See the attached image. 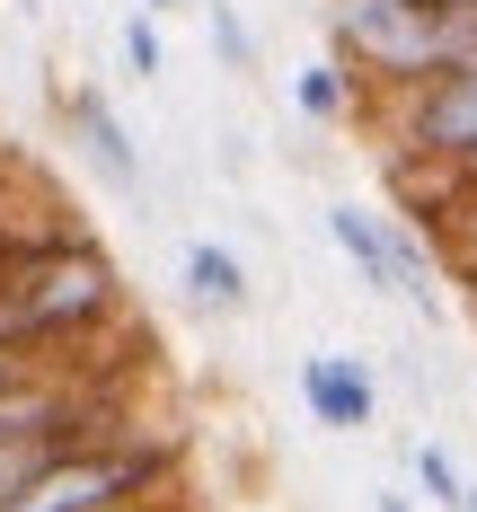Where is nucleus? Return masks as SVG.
I'll list each match as a JSON object with an SVG mask.
<instances>
[{
  "label": "nucleus",
  "mask_w": 477,
  "mask_h": 512,
  "mask_svg": "<svg viewBox=\"0 0 477 512\" xmlns=\"http://www.w3.org/2000/svg\"><path fill=\"white\" fill-rule=\"evenodd\" d=\"M71 142L89 151V168H98L106 186H142V151H133V133H124V115L106 106V89H71Z\"/></svg>",
  "instance_id": "0eeeda50"
},
{
  "label": "nucleus",
  "mask_w": 477,
  "mask_h": 512,
  "mask_svg": "<svg viewBox=\"0 0 477 512\" xmlns=\"http://www.w3.org/2000/svg\"><path fill=\"white\" fill-rule=\"evenodd\" d=\"M451 195H460V230H469V256H477V177H451Z\"/></svg>",
  "instance_id": "ddd939ff"
},
{
  "label": "nucleus",
  "mask_w": 477,
  "mask_h": 512,
  "mask_svg": "<svg viewBox=\"0 0 477 512\" xmlns=\"http://www.w3.org/2000/svg\"><path fill=\"white\" fill-rule=\"evenodd\" d=\"M327 36L354 80L416 89L477 53V0H327Z\"/></svg>",
  "instance_id": "f03ea898"
},
{
  "label": "nucleus",
  "mask_w": 477,
  "mask_h": 512,
  "mask_svg": "<svg viewBox=\"0 0 477 512\" xmlns=\"http://www.w3.org/2000/svg\"><path fill=\"white\" fill-rule=\"evenodd\" d=\"M0 301L18 318V336L45 354V345H71V336L106 327L124 309V283H115V256L98 239H71V230L9 239L0 230Z\"/></svg>",
  "instance_id": "f257e3e1"
},
{
  "label": "nucleus",
  "mask_w": 477,
  "mask_h": 512,
  "mask_svg": "<svg viewBox=\"0 0 477 512\" xmlns=\"http://www.w3.org/2000/svg\"><path fill=\"white\" fill-rule=\"evenodd\" d=\"M292 106H301L310 124H345V115H354V62H345V53H310V62L292 71Z\"/></svg>",
  "instance_id": "1a4fd4ad"
},
{
  "label": "nucleus",
  "mask_w": 477,
  "mask_h": 512,
  "mask_svg": "<svg viewBox=\"0 0 477 512\" xmlns=\"http://www.w3.org/2000/svg\"><path fill=\"white\" fill-rule=\"evenodd\" d=\"M398 151L416 168H433L442 186L477 177V53L416 80V89H398Z\"/></svg>",
  "instance_id": "20e7f679"
},
{
  "label": "nucleus",
  "mask_w": 477,
  "mask_h": 512,
  "mask_svg": "<svg viewBox=\"0 0 477 512\" xmlns=\"http://www.w3.org/2000/svg\"><path fill=\"white\" fill-rule=\"evenodd\" d=\"M327 239L354 256V274H363L371 292H398V301H416L424 318H442V292H433V265L424 248L398 230V212H363V204H327Z\"/></svg>",
  "instance_id": "39448f33"
},
{
  "label": "nucleus",
  "mask_w": 477,
  "mask_h": 512,
  "mask_svg": "<svg viewBox=\"0 0 477 512\" xmlns=\"http://www.w3.org/2000/svg\"><path fill=\"white\" fill-rule=\"evenodd\" d=\"M204 27H212V53H221V71H257V36H248V18H239L230 0H204Z\"/></svg>",
  "instance_id": "9d476101"
},
{
  "label": "nucleus",
  "mask_w": 477,
  "mask_h": 512,
  "mask_svg": "<svg viewBox=\"0 0 477 512\" xmlns=\"http://www.w3.org/2000/svg\"><path fill=\"white\" fill-rule=\"evenodd\" d=\"M115 45H124V71H133V80H159V71H168V45H159V18H151V9H142V18H124V36H115Z\"/></svg>",
  "instance_id": "f8f14e48"
},
{
  "label": "nucleus",
  "mask_w": 477,
  "mask_h": 512,
  "mask_svg": "<svg viewBox=\"0 0 477 512\" xmlns=\"http://www.w3.org/2000/svg\"><path fill=\"white\" fill-rule=\"evenodd\" d=\"M159 477V451H98V442H53L18 486H0V512H124Z\"/></svg>",
  "instance_id": "7ed1b4c3"
},
{
  "label": "nucleus",
  "mask_w": 477,
  "mask_h": 512,
  "mask_svg": "<svg viewBox=\"0 0 477 512\" xmlns=\"http://www.w3.org/2000/svg\"><path fill=\"white\" fill-rule=\"evenodd\" d=\"M460 512H477V486H469V504H460Z\"/></svg>",
  "instance_id": "dca6fc26"
},
{
  "label": "nucleus",
  "mask_w": 477,
  "mask_h": 512,
  "mask_svg": "<svg viewBox=\"0 0 477 512\" xmlns=\"http://www.w3.org/2000/svg\"><path fill=\"white\" fill-rule=\"evenodd\" d=\"M142 9H151V18H168V9H186V0H142Z\"/></svg>",
  "instance_id": "2eb2a0df"
},
{
  "label": "nucleus",
  "mask_w": 477,
  "mask_h": 512,
  "mask_svg": "<svg viewBox=\"0 0 477 512\" xmlns=\"http://www.w3.org/2000/svg\"><path fill=\"white\" fill-rule=\"evenodd\" d=\"M177 283H186V301L212 309V318L248 309V265H239V248H221V239H186V256H177Z\"/></svg>",
  "instance_id": "6e6552de"
},
{
  "label": "nucleus",
  "mask_w": 477,
  "mask_h": 512,
  "mask_svg": "<svg viewBox=\"0 0 477 512\" xmlns=\"http://www.w3.org/2000/svg\"><path fill=\"white\" fill-rule=\"evenodd\" d=\"M416 486H424V495H433L442 512H460V504H469V477H460V460H451L442 442H424V451H416Z\"/></svg>",
  "instance_id": "9b49d317"
},
{
  "label": "nucleus",
  "mask_w": 477,
  "mask_h": 512,
  "mask_svg": "<svg viewBox=\"0 0 477 512\" xmlns=\"http://www.w3.org/2000/svg\"><path fill=\"white\" fill-rule=\"evenodd\" d=\"M301 407H310V424H327V433H371L380 380H371L363 354H301Z\"/></svg>",
  "instance_id": "423d86ee"
},
{
  "label": "nucleus",
  "mask_w": 477,
  "mask_h": 512,
  "mask_svg": "<svg viewBox=\"0 0 477 512\" xmlns=\"http://www.w3.org/2000/svg\"><path fill=\"white\" fill-rule=\"evenodd\" d=\"M0 221H9V204H0Z\"/></svg>",
  "instance_id": "f3484780"
},
{
  "label": "nucleus",
  "mask_w": 477,
  "mask_h": 512,
  "mask_svg": "<svg viewBox=\"0 0 477 512\" xmlns=\"http://www.w3.org/2000/svg\"><path fill=\"white\" fill-rule=\"evenodd\" d=\"M371 512H416V504H407L398 486H380V495H371Z\"/></svg>",
  "instance_id": "4468645a"
}]
</instances>
